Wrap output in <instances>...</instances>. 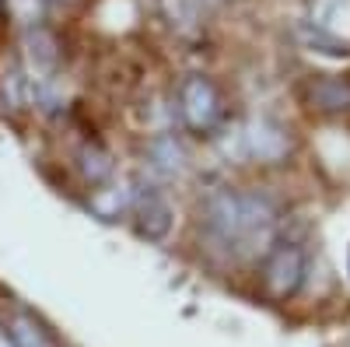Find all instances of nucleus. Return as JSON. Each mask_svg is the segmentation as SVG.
I'll list each match as a JSON object with an SVG mask.
<instances>
[{
    "instance_id": "nucleus-1",
    "label": "nucleus",
    "mask_w": 350,
    "mask_h": 347,
    "mask_svg": "<svg viewBox=\"0 0 350 347\" xmlns=\"http://www.w3.org/2000/svg\"><path fill=\"white\" fill-rule=\"evenodd\" d=\"M200 218L207 239L235 259H256L270 253L277 239V207L262 193L214 190L203 200Z\"/></svg>"
},
{
    "instance_id": "nucleus-2",
    "label": "nucleus",
    "mask_w": 350,
    "mask_h": 347,
    "mask_svg": "<svg viewBox=\"0 0 350 347\" xmlns=\"http://www.w3.org/2000/svg\"><path fill=\"white\" fill-rule=\"evenodd\" d=\"M291 151V140H287V130L267 116H259V120H249L235 130V144L224 140V155L231 158H249V162H280L284 155Z\"/></svg>"
},
{
    "instance_id": "nucleus-3",
    "label": "nucleus",
    "mask_w": 350,
    "mask_h": 347,
    "mask_svg": "<svg viewBox=\"0 0 350 347\" xmlns=\"http://www.w3.org/2000/svg\"><path fill=\"white\" fill-rule=\"evenodd\" d=\"M179 116L193 133H211L224 116V102H221L217 84L211 77H203V74L183 77V84H179Z\"/></svg>"
},
{
    "instance_id": "nucleus-4",
    "label": "nucleus",
    "mask_w": 350,
    "mask_h": 347,
    "mask_svg": "<svg viewBox=\"0 0 350 347\" xmlns=\"http://www.w3.org/2000/svg\"><path fill=\"white\" fill-rule=\"evenodd\" d=\"M133 214H137V231L148 242H161L172 231V204L165 193L148 183V179H133Z\"/></svg>"
},
{
    "instance_id": "nucleus-5",
    "label": "nucleus",
    "mask_w": 350,
    "mask_h": 347,
    "mask_svg": "<svg viewBox=\"0 0 350 347\" xmlns=\"http://www.w3.org/2000/svg\"><path fill=\"white\" fill-rule=\"evenodd\" d=\"M21 49H25V81L28 84H42V81H56V67H60V42L49 28L36 25L28 28L25 39H21Z\"/></svg>"
},
{
    "instance_id": "nucleus-6",
    "label": "nucleus",
    "mask_w": 350,
    "mask_h": 347,
    "mask_svg": "<svg viewBox=\"0 0 350 347\" xmlns=\"http://www.w3.org/2000/svg\"><path fill=\"white\" fill-rule=\"evenodd\" d=\"M301 277H305V253L291 242L277 246L267 259V287L273 295L287 298L301 287Z\"/></svg>"
},
{
    "instance_id": "nucleus-7",
    "label": "nucleus",
    "mask_w": 350,
    "mask_h": 347,
    "mask_svg": "<svg viewBox=\"0 0 350 347\" xmlns=\"http://www.w3.org/2000/svg\"><path fill=\"white\" fill-rule=\"evenodd\" d=\"M148 162H151V168L158 172V176L179 179V176H186V168H189V151H186V144L179 137L158 133L148 144Z\"/></svg>"
},
{
    "instance_id": "nucleus-8",
    "label": "nucleus",
    "mask_w": 350,
    "mask_h": 347,
    "mask_svg": "<svg viewBox=\"0 0 350 347\" xmlns=\"http://www.w3.org/2000/svg\"><path fill=\"white\" fill-rule=\"evenodd\" d=\"M308 99L315 109L323 112H340V109H350V81L343 77H319L308 84Z\"/></svg>"
},
{
    "instance_id": "nucleus-9",
    "label": "nucleus",
    "mask_w": 350,
    "mask_h": 347,
    "mask_svg": "<svg viewBox=\"0 0 350 347\" xmlns=\"http://www.w3.org/2000/svg\"><path fill=\"white\" fill-rule=\"evenodd\" d=\"M158 11H161V18L168 21V28L189 36V32H196V28H200L203 0H158Z\"/></svg>"
},
{
    "instance_id": "nucleus-10",
    "label": "nucleus",
    "mask_w": 350,
    "mask_h": 347,
    "mask_svg": "<svg viewBox=\"0 0 350 347\" xmlns=\"http://www.w3.org/2000/svg\"><path fill=\"white\" fill-rule=\"evenodd\" d=\"M92 211L102 218V221H116L123 211H130L133 207V190L130 186H102V190H95L92 193Z\"/></svg>"
},
{
    "instance_id": "nucleus-11",
    "label": "nucleus",
    "mask_w": 350,
    "mask_h": 347,
    "mask_svg": "<svg viewBox=\"0 0 350 347\" xmlns=\"http://www.w3.org/2000/svg\"><path fill=\"white\" fill-rule=\"evenodd\" d=\"M8 330H11V337H14V347H56L53 337H49V330H46L39 320H32L28 312H14L11 323H8Z\"/></svg>"
},
{
    "instance_id": "nucleus-12",
    "label": "nucleus",
    "mask_w": 350,
    "mask_h": 347,
    "mask_svg": "<svg viewBox=\"0 0 350 347\" xmlns=\"http://www.w3.org/2000/svg\"><path fill=\"white\" fill-rule=\"evenodd\" d=\"M81 176L88 183H105L112 176V158L98 148V144H88V148H81Z\"/></svg>"
},
{
    "instance_id": "nucleus-13",
    "label": "nucleus",
    "mask_w": 350,
    "mask_h": 347,
    "mask_svg": "<svg viewBox=\"0 0 350 347\" xmlns=\"http://www.w3.org/2000/svg\"><path fill=\"white\" fill-rule=\"evenodd\" d=\"M301 39H305L312 49H319V53H329V56H347V53H350L347 39H340V36L326 32V28H315L312 21H308V25H301Z\"/></svg>"
},
{
    "instance_id": "nucleus-14",
    "label": "nucleus",
    "mask_w": 350,
    "mask_h": 347,
    "mask_svg": "<svg viewBox=\"0 0 350 347\" xmlns=\"http://www.w3.org/2000/svg\"><path fill=\"white\" fill-rule=\"evenodd\" d=\"M350 11V0H312V25L333 32V25Z\"/></svg>"
},
{
    "instance_id": "nucleus-15",
    "label": "nucleus",
    "mask_w": 350,
    "mask_h": 347,
    "mask_svg": "<svg viewBox=\"0 0 350 347\" xmlns=\"http://www.w3.org/2000/svg\"><path fill=\"white\" fill-rule=\"evenodd\" d=\"M8 11H11L21 25L36 28V25L42 21V0H8Z\"/></svg>"
},
{
    "instance_id": "nucleus-16",
    "label": "nucleus",
    "mask_w": 350,
    "mask_h": 347,
    "mask_svg": "<svg viewBox=\"0 0 350 347\" xmlns=\"http://www.w3.org/2000/svg\"><path fill=\"white\" fill-rule=\"evenodd\" d=\"M0 347H14V337H11L8 326H0Z\"/></svg>"
}]
</instances>
